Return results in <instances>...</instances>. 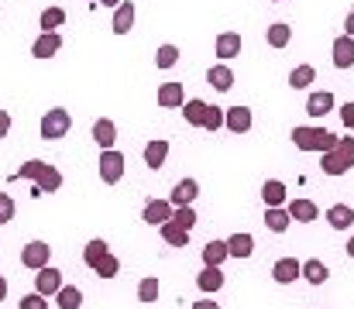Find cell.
Returning <instances> with one entry per match:
<instances>
[{
  "instance_id": "obj_1",
  "label": "cell",
  "mask_w": 354,
  "mask_h": 309,
  "mask_svg": "<svg viewBox=\"0 0 354 309\" xmlns=\"http://www.w3.org/2000/svg\"><path fill=\"white\" fill-rule=\"evenodd\" d=\"M17 176H21V179H35V196H41V193H59V189H62V172H59L55 165L41 162V158L24 162V165L17 169Z\"/></svg>"
},
{
  "instance_id": "obj_2",
  "label": "cell",
  "mask_w": 354,
  "mask_h": 309,
  "mask_svg": "<svg viewBox=\"0 0 354 309\" xmlns=\"http://www.w3.org/2000/svg\"><path fill=\"white\" fill-rule=\"evenodd\" d=\"M324 176H344L354 169V138H337V144L330 151H324L320 158Z\"/></svg>"
},
{
  "instance_id": "obj_3",
  "label": "cell",
  "mask_w": 354,
  "mask_h": 309,
  "mask_svg": "<svg viewBox=\"0 0 354 309\" xmlns=\"http://www.w3.org/2000/svg\"><path fill=\"white\" fill-rule=\"evenodd\" d=\"M289 138L299 151H320V155L337 144V134H330L327 127H292Z\"/></svg>"
},
{
  "instance_id": "obj_4",
  "label": "cell",
  "mask_w": 354,
  "mask_h": 309,
  "mask_svg": "<svg viewBox=\"0 0 354 309\" xmlns=\"http://www.w3.org/2000/svg\"><path fill=\"white\" fill-rule=\"evenodd\" d=\"M73 127V113L66 106H52L45 117H41V138L45 141H62Z\"/></svg>"
},
{
  "instance_id": "obj_5",
  "label": "cell",
  "mask_w": 354,
  "mask_h": 309,
  "mask_svg": "<svg viewBox=\"0 0 354 309\" xmlns=\"http://www.w3.org/2000/svg\"><path fill=\"white\" fill-rule=\"evenodd\" d=\"M124 155H120L118 148H104L100 151V179L107 182V186H118L120 179H124Z\"/></svg>"
},
{
  "instance_id": "obj_6",
  "label": "cell",
  "mask_w": 354,
  "mask_h": 309,
  "mask_svg": "<svg viewBox=\"0 0 354 309\" xmlns=\"http://www.w3.org/2000/svg\"><path fill=\"white\" fill-rule=\"evenodd\" d=\"M48 258H52L48 241H31V244H24V247H21V265H24V268H31V272L45 268V265H48Z\"/></svg>"
},
{
  "instance_id": "obj_7",
  "label": "cell",
  "mask_w": 354,
  "mask_h": 309,
  "mask_svg": "<svg viewBox=\"0 0 354 309\" xmlns=\"http://www.w3.org/2000/svg\"><path fill=\"white\" fill-rule=\"evenodd\" d=\"M62 289V272L59 268H52V265H45V268H38V275H35V292L38 296H55Z\"/></svg>"
},
{
  "instance_id": "obj_8",
  "label": "cell",
  "mask_w": 354,
  "mask_h": 309,
  "mask_svg": "<svg viewBox=\"0 0 354 309\" xmlns=\"http://www.w3.org/2000/svg\"><path fill=\"white\" fill-rule=\"evenodd\" d=\"M59 48H62V35L59 31H41L35 38V45H31V55L35 59H52V55H59Z\"/></svg>"
},
{
  "instance_id": "obj_9",
  "label": "cell",
  "mask_w": 354,
  "mask_h": 309,
  "mask_svg": "<svg viewBox=\"0 0 354 309\" xmlns=\"http://www.w3.org/2000/svg\"><path fill=\"white\" fill-rule=\"evenodd\" d=\"M224 127H227L231 134L251 131V106H227V110H224Z\"/></svg>"
},
{
  "instance_id": "obj_10",
  "label": "cell",
  "mask_w": 354,
  "mask_h": 309,
  "mask_svg": "<svg viewBox=\"0 0 354 309\" xmlns=\"http://www.w3.org/2000/svg\"><path fill=\"white\" fill-rule=\"evenodd\" d=\"M196 196H200V182H196V179H179L176 189H172V196H169V203L172 206H193Z\"/></svg>"
},
{
  "instance_id": "obj_11",
  "label": "cell",
  "mask_w": 354,
  "mask_h": 309,
  "mask_svg": "<svg viewBox=\"0 0 354 309\" xmlns=\"http://www.w3.org/2000/svg\"><path fill=\"white\" fill-rule=\"evenodd\" d=\"M334 66L337 69H351L354 66V38L351 35H341V38H334Z\"/></svg>"
},
{
  "instance_id": "obj_12",
  "label": "cell",
  "mask_w": 354,
  "mask_h": 309,
  "mask_svg": "<svg viewBox=\"0 0 354 309\" xmlns=\"http://www.w3.org/2000/svg\"><path fill=\"white\" fill-rule=\"evenodd\" d=\"M93 141L100 144V151H104V148H114V144H118V124H114L111 117H100V120L93 124Z\"/></svg>"
},
{
  "instance_id": "obj_13",
  "label": "cell",
  "mask_w": 354,
  "mask_h": 309,
  "mask_svg": "<svg viewBox=\"0 0 354 309\" xmlns=\"http://www.w3.org/2000/svg\"><path fill=\"white\" fill-rule=\"evenodd\" d=\"M299 275H303L310 285H324V282L330 279V272H327V265H324L320 258H306V261H299Z\"/></svg>"
},
{
  "instance_id": "obj_14",
  "label": "cell",
  "mask_w": 354,
  "mask_h": 309,
  "mask_svg": "<svg viewBox=\"0 0 354 309\" xmlns=\"http://www.w3.org/2000/svg\"><path fill=\"white\" fill-rule=\"evenodd\" d=\"M286 213H289L296 223H313V220L320 216V206L313 203V200H292V203L286 206Z\"/></svg>"
},
{
  "instance_id": "obj_15",
  "label": "cell",
  "mask_w": 354,
  "mask_h": 309,
  "mask_svg": "<svg viewBox=\"0 0 354 309\" xmlns=\"http://www.w3.org/2000/svg\"><path fill=\"white\" fill-rule=\"evenodd\" d=\"M111 28H114V35H127V31L134 28V3H131V0H120L118 7H114Z\"/></svg>"
},
{
  "instance_id": "obj_16",
  "label": "cell",
  "mask_w": 354,
  "mask_h": 309,
  "mask_svg": "<svg viewBox=\"0 0 354 309\" xmlns=\"http://www.w3.org/2000/svg\"><path fill=\"white\" fill-rule=\"evenodd\" d=\"M165 158H169V141L165 138H155V141L145 144V165L148 169H162Z\"/></svg>"
},
{
  "instance_id": "obj_17",
  "label": "cell",
  "mask_w": 354,
  "mask_h": 309,
  "mask_svg": "<svg viewBox=\"0 0 354 309\" xmlns=\"http://www.w3.org/2000/svg\"><path fill=\"white\" fill-rule=\"evenodd\" d=\"M272 279H275L279 285L296 282V279H299V261H296V258H279V261L272 265Z\"/></svg>"
},
{
  "instance_id": "obj_18",
  "label": "cell",
  "mask_w": 354,
  "mask_h": 309,
  "mask_svg": "<svg viewBox=\"0 0 354 309\" xmlns=\"http://www.w3.org/2000/svg\"><path fill=\"white\" fill-rule=\"evenodd\" d=\"M196 285H200V292H221L224 289V272L217 268V265H207L200 275H196Z\"/></svg>"
},
{
  "instance_id": "obj_19",
  "label": "cell",
  "mask_w": 354,
  "mask_h": 309,
  "mask_svg": "<svg viewBox=\"0 0 354 309\" xmlns=\"http://www.w3.org/2000/svg\"><path fill=\"white\" fill-rule=\"evenodd\" d=\"M169 216H172V203H169V200H148V203H145V223L162 227Z\"/></svg>"
},
{
  "instance_id": "obj_20",
  "label": "cell",
  "mask_w": 354,
  "mask_h": 309,
  "mask_svg": "<svg viewBox=\"0 0 354 309\" xmlns=\"http://www.w3.org/2000/svg\"><path fill=\"white\" fill-rule=\"evenodd\" d=\"M224 244H227V254L231 258H251L254 254V237L251 234H231Z\"/></svg>"
},
{
  "instance_id": "obj_21",
  "label": "cell",
  "mask_w": 354,
  "mask_h": 309,
  "mask_svg": "<svg viewBox=\"0 0 354 309\" xmlns=\"http://www.w3.org/2000/svg\"><path fill=\"white\" fill-rule=\"evenodd\" d=\"M217 55H221L224 62L241 55V35H237V31H221V35H217Z\"/></svg>"
},
{
  "instance_id": "obj_22",
  "label": "cell",
  "mask_w": 354,
  "mask_h": 309,
  "mask_svg": "<svg viewBox=\"0 0 354 309\" xmlns=\"http://www.w3.org/2000/svg\"><path fill=\"white\" fill-rule=\"evenodd\" d=\"M183 103H186L183 83H162V86H158V106H169V110H176V106H183Z\"/></svg>"
},
{
  "instance_id": "obj_23",
  "label": "cell",
  "mask_w": 354,
  "mask_h": 309,
  "mask_svg": "<svg viewBox=\"0 0 354 309\" xmlns=\"http://www.w3.org/2000/svg\"><path fill=\"white\" fill-rule=\"evenodd\" d=\"M330 110H334V93H330V90L310 93V100H306V113H310V117H327Z\"/></svg>"
},
{
  "instance_id": "obj_24",
  "label": "cell",
  "mask_w": 354,
  "mask_h": 309,
  "mask_svg": "<svg viewBox=\"0 0 354 309\" xmlns=\"http://www.w3.org/2000/svg\"><path fill=\"white\" fill-rule=\"evenodd\" d=\"M327 223H330L334 230H348L354 223V209L348 203H334L327 209Z\"/></svg>"
},
{
  "instance_id": "obj_25",
  "label": "cell",
  "mask_w": 354,
  "mask_h": 309,
  "mask_svg": "<svg viewBox=\"0 0 354 309\" xmlns=\"http://www.w3.org/2000/svg\"><path fill=\"white\" fill-rule=\"evenodd\" d=\"M207 83H210L217 93H227V90L234 86V73H231L227 66H210V73H207Z\"/></svg>"
},
{
  "instance_id": "obj_26",
  "label": "cell",
  "mask_w": 354,
  "mask_h": 309,
  "mask_svg": "<svg viewBox=\"0 0 354 309\" xmlns=\"http://www.w3.org/2000/svg\"><path fill=\"white\" fill-rule=\"evenodd\" d=\"M289 223H292V216H289L282 206H268V209H265V227H268L272 234H286Z\"/></svg>"
},
{
  "instance_id": "obj_27",
  "label": "cell",
  "mask_w": 354,
  "mask_h": 309,
  "mask_svg": "<svg viewBox=\"0 0 354 309\" xmlns=\"http://www.w3.org/2000/svg\"><path fill=\"white\" fill-rule=\"evenodd\" d=\"M265 38H268V45H272V48H286V45L292 41V28H289L286 21H275V24H268Z\"/></svg>"
},
{
  "instance_id": "obj_28",
  "label": "cell",
  "mask_w": 354,
  "mask_h": 309,
  "mask_svg": "<svg viewBox=\"0 0 354 309\" xmlns=\"http://www.w3.org/2000/svg\"><path fill=\"white\" fill-rule=\"evenodd\" d=\"M261 200H265V206H282L286 203V182H279V179H265V186H261Z\"/></svg>"
},
{
  "instance_id": "obj_29",
  "label": "cell",
  "mask_w": 354,
  "mask_h": 309,
  "mask_svg": "<svg viewBox=\"0 0 354 309\" xmlns=\"http://www.w3.org/2000/svg\"><path fill=\"white\" fill-rule=\"evenodd\" d=\"M162 237H165L172 247H186V244H189V230H186V227H179V223H172V220H165V223H162Z\"/></svg>"
},
{
  "instance_id": "obj_30",
  "label": "cell",
  "mask_w": 354,
  "mask_h": 309,
  "mask_svg": "<svg viewBox=\"0 0 354 309\" xmlns=\"http://www.w3.org/2000/svg\"><path fill=\"white\" fill-rule=\"evenodd\" d=\"M107 251H111V244H107L104 237H93V241H90V244L83 247V261H86L90 268H97V261H100V258H104Z\"/></svg>"
},
{
  "instance_id": "obj_31",
  "label": "cell",
  "mask_w": 354,
  "mask_h": 309,
  "mask_svg": "<svg viewBox=\"0 0 354 309\" xmlns=\"http://www.w3.org/2000/svg\"><path fill=\"white\" fill-rule=\"evenodd\" d=\"M227 258H231V254H227V244H224V241H210V244L203 247V265H217V268H221Z\"/></svg>"
},
{
  "instance_id": "obj_32",
  "label": "cell",
  "mask_w": 354,
  "mask_h": 309,
  "mask_svg": "<svg viewBox=\"0 0 354 309\" xmlns=\"http://www.w3.org/2000/svg\"><path fill=\"white\" fill-rule=\"evenodd\" d=\"M55 303H59V309H80L83 306V292L76 285H62L55 292Z\"/></svg>"
},
{
  "instance_id": "obj_33",
  "label": "cell",
  "mask_w": 354,
  "mask_h": 309,
  "mask_svg": "<svg viewBox=\"0 0 354 309\" xmlns=\"http://www.w3.org/2000/svg\"><path fill=\"white\" fill-rule=\"evenodd\" d=\"M313 79H317V69H313V66H296V69L289 73V86H292V90H306Z\"/></svg>"
},
{
  "instance_id": "obj_34",
  "label": "cell",
  "mask_w": 354,
  "mask_h": 309,
  "mask_svg": "<svg viewBox=\"0 0 354 309\" xmlns=\"http://www.w3.org/2000/svg\"><path fill=\"white\" fill-rule=\"evenodd\" d=\"M66 24V10L62 7H45L41 10V31H59Z\"/></svg>"
},
{
  "instance_id": "obj_35",
  "label": "cell",
  "mask_w": 354,
  "mask_h": 309,
  "mask_svg": "<svg viewBox=\"0 0 354 309\" xmlns=\"http://www.w3.org/2000/svg\"><path fill=\"white\" fill-rule=\"evenodd\" d=\"M200 127L210 131V134L221 131V127H224V106H210V103H207V110H203V124H200Z\"/></svg>"
},
{
  "instance_id": "obj_36",
  "label": "cell",
  "mask_w": 354,
  "mask_h": 309,
  "mask_svg": "<svg viewBox=\"0 0 354 309\" xmlns=\"http://www.w3.org/2000/svg\"><path fill=\"white\" fill-rule=\"evenodd\" d=\"M203 110H207V103L203 100H186L183 103V117H186V124H189V127H200V124H203Z\"/></svg>"
},
{
  "instance_id": "obj_37",
  "label": "cell",
  "mask_w": 354,
  "mask_h": 309,
  "mask_svg": "<svg viewBox=\"0 0 354 309\" xmlns=\"http://www.w3.org/2000/svg\"><path fill=\"white\" fill-rule=\"evenodd\" d=\"M176 62H179V48H176V45H158L155 66H158V69H172Z\"/></svg>"
},
{
  "instance_id": "obj_38",
  "label": "cell",
  "mask_w": 354,
  "mask_h": 309,
  "mask_svg": "<svg viewBox=\"0 0 354 309\" xmlns=\"http://www.w3.org/2000/svg\"><path fill=\"white\" fill-rule=\"evenodd\" d=\"M93 272H97L100 279H114V275H118V272H120L118 254H111V251H107V254H104V258L97 261V268H93Z\"/></svg>"
},
{
  "instance_id": "obj_39",
  "label": "cell",
  "mask_w": 354,
  "mask_h": 309,
  "mask_svg": "<svg viewBox=\"0 0 354 309\" xmlns=\"http://www.w3.org/2000/svg\"><path fill=\"white\" fill-rule=\"evenodd\" d=\"M169 220L179 223V227H186V230L196 227V213H193V206H172V216H169Z\"/></svg>"
},
{
  "instance_id": "obj_40",
  "label": "cell",
  "mask_w": 354,
  "mask_h": 309,
  "mask_svg": "<svg viewBox=\"0 0 354 309\" xmlns=\"http://www.w3.org/2000/svg\"><path fill=\"white\" fill-rule=\"evenodd\" d=\"M138 299H141V303H155V299H158V279H155V275L141 279V285H138Z\"/></svg>"
},
{
  "instance_id": "obj_41",
  "label": "cell",
  "mask_w": 354,
  "mask_h": 309,
  "mask_svg": "<svg viewBox=\"0 0 354 309\" xmlns=\"http://www.w3.org/2000/svg\"><path fill=\"white\" fill-rule=\"evenodd\" d=\"M21 309H48V299L45 296H38V292H31V296H21Z\"/></svg>"
},
{
  "instance_id": "obj_42",
  "label": "cell",
  "mask_w": 354,
  "mask_h": 309,
  "mask_svg": "<svg viewBox=\"0 0 354 309\" xmlns=\"http://www.w3.org/2000/svg\"><path fill=\"white\" fill-rule=\"evenodd\" d=\"M10 220H14V200L0 193V223H10Z\"/></svg>"
},
{
  "instance_id": "obj_43",
  "label": "cell",
  "mask_w": 354,
  "mask_h": 309,
  "mask_svg": "<svg viewBox=\"0 0 354 309\" xmlns=\"http://www.w3.org/2000/svg\"><path fill=\"white\" fill-rule=\"evenodd\" d=\"M341 120H344L348 131H354V103H344V106H341Z\"/></svg>"
},
{
  "instance_id": "obj_44",
  "label": "cell",
  "mask_w": 354,
  "mask_h": 309,
  "mask_svg": "<svg viewBox=\"0 0 354 309\" xmlns=\"http://www.w3.org/2000/svg\"><path fill=\"white\" fill-rule=\"evenodd\" d=\"M7 131H10V113L0 110V138H7Z\"/></svg>"
},
{
  "instance_id": "obj_45",
  "label": "cell",
  "mask_w": 354,
  "mask_h": 309,
  "mask_svg": "<svg viewBox=\"0 0 354 309\" xmlns=\"http://www.w3.org/2000/svg\"><path fill=\"white\" fill-rule=\"evenodd\" d=\"M344 35H351L354 38V7H351V14L344 17Z\"/></svg>"
},
{
  "instance_id": "obj_46",
  "label": "cell",
  "mask_w": 354,
  "mask_h": 309,
  "mask_svg": "<svg viewBox=\"0 0 354 309\" xmlns=\"http://www.w3.org/2000/svg\"><path fill=\"white\" fill-rule=\"evenodd\" d=\"M193 309H221L214 299H200V303H193Z\"/></svg>"
},
{
  "instance_id": "obj_47",
  "label": "cell",
  "mask_w": 354,
  "mask_h": 309,
  "mask_svg": "<svg viewBox=\"0 0 354 309\" xmlns=\"http://www.w3.org/2000/svg\"><path fill=\"white\" fill-rule=\"evenodd\" d=\"M3 299H7V279L0 275V303H3Z\"/></svg>"
},
{
  "instance_id": "obj_48",
  "label": "cell",
  "mask_w": 354,
  "mask_h": 309,
  "mask_svg": "<svg viewBox=\"0 0 354 309\" xmlns=\"http://www.w3.org/2000/svg\"><path fill=\"white\" fill-rule=\"evenodd\" d=\"M100 3H104V7H118L120 0H100Z\"/></svg>"
},
{
  "instance_id": "obj_49",
  "label": "cell",
  "mask_w": 354,
  "mask_h": 309,
  "mask_svg": "<svg viewBox=\"0 0 354 309\" xmlns=\"http://www.w3.org/2000/svg\"><path fill=\"white\" fill-rule=\"evenodd\" d=\"M344 251H348V254H351V258H354V237H351V241H348V247H344Z\"/></svg>"
},
{
  "instance_id": "obj_50",
  "label": "cell",
  "mask_w": 354,
  "mask_h": 309,
  "mask_svg": "<svg viewBox=\"0 0 354 309\" xmlns=\"http://www.w3.org/2000/svg\"><path fill=\"white\" fill-rule=\"evenodd\" d=\"M268 3H282V0H268Z\"/></svg>"
}]
</instances>
